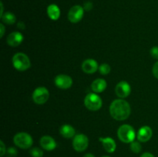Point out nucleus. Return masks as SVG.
<instances>
[{
	"label": "nucleus",
	"mask_w": 158,
	"mask_h": 157,
	"mask_svg": "<svg viewBox=\"0 0 158 157\" xmlns=\"http://www.w3.org/2000/svg\"><path fill=\"white\" fill-rule=\"evenodd\" d=\"M110 113L116 120H125L131 115V106L123 99H116L110 106Z\"/></svg>",
	"instance_id": "obj_1"
},
{
	"label": "nucleus",
	"mask_w": 158,
	"mask_h": 157,
	"mask_svg": "<svg viewBox=\"0 0 158 157\" xmlns=\"http://www.w3.org/2000/svg\"><path fill=\"white\" fill-rule=\"evenodd\" d=\"M117 135L119 139L125 143H131L134 141L136 137L134 128L127 124L122 125L117 130Z\"/></svg>",
	"instance_id": "obj_2"
},
{
	"label": "nucleus",
	"mask_w": 158,
	"mask_h": 157,
	"mask_svg": "<svg viewBox=\"0 0 158 157\" xmlns=\"http://www.w3.org/2000/svg\"><path fill=\"white\" fill-rule=\"evenodd\" d=\"M13 66L19 71H26L31 66L30 60L29 57L23 52H18L12 57Z\"/></svg>",
	"instance_id": "obj_3"
},
{
	"label": "nucleus",
	"mask_w": 158,
	"mask_h": 157,
	"mask_svg": "<svg viewBox=\"0 0 158 157\" xmlns=\"http://www.w3.org/2000/svg\"><path fill=\"white\" fill-rule=\"evenodd\" d=\"M13 142L15 146L23 149H29L33 143L32 136L27 132H19L15 134Z\"/></svg>",
	"instance_id": "obj_4"
},
{
	"label": "nucleus",
	"mask_w": 158,
	"mask_h": 157,
	"mask_svg": "<svg viewBox=\"0 0 158 157\" xmlns=\"http://www.w3.org/2000/svg\"><path fill=\"white\" fill-rule=\"evenodd\" d=\"M84 105L89 110L97 111L102 107V99L95 93H89L84 99Z\"/></svg>",
	"instance_id": "obj_5"
},
{
	"label": "nucleus",
	"mask_w": 158,
	"mask_h": 157,
	"mask_svg": "<svg viewBox=\"0 0 158 157\" xmlns=\"http://www.w3.org/2000/svg\"><path fill=\"white\" fill-rule=\"evenodd\" d=\"M89 145L88 137L84 134H77L73 140V147L77 152H83L86 150Z\"/></svg>",
	"instance_id": "obj_6"
},
{
	"label": "nucleus",
	"mask_w": 158,
	"mask_h": 157,
	"mask_svg": "<svg viewBox=\"0 0 158 157\" xmlns=\"http://www.w3.org/2000/svg\"><path fill=\"white\" fill-rule=\"evenodd\" d=\"M49 92L45 87H38L34 90L32 93V99L34 103L38 105H43L48 101Z\"/></svg>",
	"instance_id": "obj_7"
},
{
	"label": "nucleus",
	"mask_w": 158,
	"mask_h": 157,
	"mask_svg": "<svg viewBox=\"0 0 158 157\" xmlns=\"http://www.w3.org/2000/svg\"><path fill=\"white\" fill-rule=\"evenodd\" d=\"M84 15V9L82 6L77 5L69 9L68 12V19L72 23H77L83 18Z\"/></svg>",
	"instance_id": "obj_8"
},
{
	"label": "nucleus",
	"mask_w": 158,
	"mask_h": 157,
	"mask_svg": "<svg viewBox=\"0 0 158 157\" xmlns=\"http://www.w3.org/2000/svg\"><path fill=\"white\" fill-rule=\"evenodd\" d=\"M131 88L127 82L121 81L116 86L115 92L120 98L124 99L131 94Z\"/></svg>",
	"instance_id": "obj_9"
},
{
	"label": "nucleus",
	"mask_w": 158,
	"mask_h": 157,
	"mask_svg": "<svg viewBox=\"0 0 158 157\" xmlns=\"http://www.w3.org/2000/svg\"><path fill=\"white\" fill-rule=\"evenodd\" d=\"M55 84L58 88L62 89H67L73 85V79L67 75H58L55 78Z\"/></svg>",
	"instance_id": "obj_10"
},
{
	"label": "nucleus",
	"mask_w": 158,
	"mask_h": 157,
	"mask_svg": "<svg viewBox=\"0 0 158 157\" xmlns=\"http://www.w3.org/2000/svg\"><path fill=\"white\" fill-rule=\"evenodd\" d=\"M153 135V131L150 126H145L140 128L137 132V139L142 143L148 142L151 139Z\"/></svg>",
	"instance_id": "obj_11"
},
{
	"label": "nucleus",
	"mask_w": 158,
	"mask_h": 157,
	"mask_svg": "<svg viewBox=\"0 0 158 157\" xmlns=\"http://www.w3.org/2000/svg\"><path fill=\"white\" fill-rule=\"evenodd\" d=\"M99 69L98 63L96 60L93 58L86 59L82 64V69L84 72L87 74H93L97 71Z\"/></svg>",
	"instance_id": "obj_12"
},
{
	"label": "nucleus",
	"mask_w": 158,
	"mask_h": 157,
	"mask_svg": "<svg viewBox=\"0 0 158 157\" xmlns=\"http://www.w3.org/2000/svg\"><path fill=\"white\" fill-rule=\"evenodd\" d=\"M24 37L21 32H13L9 34L7 37V43L10 46L12 47H16L19 46L23 42Z\"/></svg>",
	"instance_id": "obj_13"
},
{
	"label": "nucleus",
	"mask_w": 158,
	"mask_h": 157,
	"mask_svg": "<svg viewBox=\"0 0 158 157\" xmlns=\"http://www.w3.org/2000/svg\"><path fill=\"white\" fill-rule=\"evenodd\" d=\"M40 146L46 151H52L56 147V143L52 137L44 135L40 139Z\"/></svg>",
	"instance_id": "obj_14"
},
{
	"label": "nucleus",
	"mask_w": 158,
	"mask_h": 157,
	"mask_svg": "<svg viewBox=\"0 0 158 157\" xmlns=\"http://www.w3.org/2000/svg\"><path fill=\"white\" fill-rule=\"evenodd\" d=\"M100 141L102 143L103 149L109 153H113L115 152L117 149V144L114 141V139L110 137H106V138H100Z\"/></svg>",
	"instance_id": "obj_15"
},
{
	"label": "nucleus",
	"mask_w": 158,
	"mask_h": 157,
	"mask_svg": "<svg viewBox=\"0 0 158 157\" xmlns=\"http://www.w3.org/2000/svg\"><path fill=\"white\" fill-rule=\"evenodd\" d=\"M91 88H92L93 91L97 93H100V92H103L106 88V82L103 78H97L93 82L92 85H91Z\"/></svg>",
	"instance_id": "obj_16"
},
{
	"label": "nucleus",
	"mask_w": 158,
	"mask_h": 157,
	"mask_svg": "<svg viewBox=\"0 0 158 157\" xmlns=\"http://www.w3.org/2000/svg\"><path fill=\"white\" fill-rule=\"evenodd\" d=\"M60 132L64 138L70 139L76 135V131L70 125H63L60 127Z\"/></svg>",
	"instance_id": "obj_17"
},
{
	"label": "nucleus",
	"mask_w": 158,
	"mask_h": 157,
	"mask_svg": "<svg viewBox=\"0 0 158 157\" xmlns=\"http://www.w3.org/2000/svg\"><path fill=\"white\" fill-rule=\"evenodd\" d=\"M47 14L52 20L59 19L60 16V9L56 5L51 4L47 7Z\"/></svg>",
	"instance_id": "obj_18"
},
{
	"label": "nucleus",
	"mask_w": 158,
	"mask_h": 157,
	"mask_svg": "<svg viewBox=\"0 0 158 157\" xmlns=\"http://www.w3.org/2000/svg\"><path fill=\"white\" fill-rule=\"evenodd\" d=\"M2 20L4 23L7 25H12L16 21V18H15V15H14L12 12H6L3 14L2 16L1 17Z\"/></svg>",
	"instance_id": "obj_19"
},
{
	"label": "nucleus",
	"mask_w": 158,
	"mask_h": 157,
	"mask_svg": "<svg viewBox=\"0 0 158 157\" xmlns=\"http://www.w3.org/2000/svg\"><path fill=\"white\" fill-rule=\"evenodd\" d=\"M130 148H131V150L134 153H139L142 150V146L139 142H132L131 143V147Z\"/></svg>",
	"instance_id": "obj_20"
},
{
	"label": "nucleus",
	"mask_w": 158,
	"mask_h": 157,
	"mask_svg": "<svg viewBox=\"0 0 158 157\" xmlns=\"http://www.w3.org/2000/svg\"><path fill=\"white\" fill-rule=\"evenodd\" d=\"M29 153L32 157H43V151L40 148L34 147L32 148L29 151Z\"/></svg>",
	"instance_id": "obj_21"
},
{
	"label": "nucleus",
	"mask_w": 158,
	"mask_h": 157,
	"mask_svg": "<svg viewBox=\"0 0 158 157\" xmlns=\"http://www.w3.org/2000/svg\"><path fill=\"white\" fill-rule=\"evenodd\" d=\"M99 70H100V72L102 75H107L110 72L111 68L110 65L106 64V63H103V64L100 65L99 66Z\"/></svg>",
	"instance_id": "obj_22"
},
{
	"label": "nucleus",
	"mask_w": 158,
	"mask_h": 157,
	"mask_svg": "<svg viewBox=\"0 0 158 157\" xmlns=\"http://www.w3.org/2000/svg\"><path fill=\"white\" fill-rule=\"evenodd\" d=\"M7 153L9 156L15 157L18 154V152H17V149L15 147H9L7 150Z\"/></svg>",
	"instance_id": "obj_23"
},
{
	"label": "nucleus",
	"mask_w": 158,
	"mask_h": 157,
	"mask_svg": "<svg viewBox=\"0 0 158 157\" xmlns=\"http://www.w3.org/2000/svg\"><path fill=\"white\" fill-rule=\"evenodd\" d=\"M151 55L155 59H158V46H154L151 49Z\"/></svg>",
	"instance_id": "obj_24"
},
{
	"label": "nucleus",
	"mask_w": 158,
	"mask_h": 157,
	"mask_svg": "<svg viewBox=\"0 0 158 157\" xmlns=\"http://www.w3.org/2000/svg\"><path fill=\"white\" fill-rule=\"evenodd\" d=\"M0 148H1V150H0V156H3L5 155V153L6 152V149L4 143L2 140L0 141Z\"/></svg>",
	"instance_id": "obj_25"
},
{
	"label": "nucleus",
	"mask_w": 158,
	"mask_h": 157,
	"mask_svg": "<svg viewBox=\"0 0 158 157\" xmlns=\"http://www.w3.org/2000/svg\"><path fill=\"white\" fill-rule=\"evenodd\" d=\"M152 72H153V75H154V77L158 78V61L154 65V66H153Z\"/></svg>",
	"instance_id": "obj_26"
},
{
	"label": "nucleus",
	"mask_w": 158,
	"mask_h": 157,
	"mask_svg": "<svg viewBox=\"0 0 158 157\" xmlns=\"http://www.w3.org/2000/svg\"><path fill=\"white\" fill-rule=\"evenodd\" d=\"M93 8V3L90 2H86L84 4V7H83V9H84V10L86 11H90L91 9H92Z\"/></svg>",
	"instance_id": "obj_27"
},
{
	"label": "nucleus",
	"mask_w": 158,
	"mask_h": 157,
	"mask_svg": "<svg viewBox=\"0 0 158 157\" xmlns=\"http://www.w3.org/2000/svg\"><path fill=\"white\" fill-rule=\"evenodd\" d=\"M140 157H155V156H154L152 153H151V152H143V153L140 155Z\"/></svg>",
	"instance_id": "obj_28"
},
{
	"label": "nucleus",
	"mask_w": 158,
	"mask_h": 157,
	"mask_svg": "<svg viewBox=\"0 0 158 157\" xmlns=\"http://www.w3.org/2000/svg\"><path fill=\"white\" fill-rule=\"evenodd\" d=\"M0 31H1V35H0V37H1V38H2L3 35H4V32H5V26H3L2 23V24H0Z\"/></svg>",
	"instance_id": "obj_29"
},
{
	"label": "nucleus",
	"mask_w": 158,
	"mask_h": 157,
	"mask_svg": "<svg viewBox=\"0 0 158 157\" xmlns=\"http://www.w3.org/2000/svg\"><path fill=\"white\" fill-rule=\"evenodd\" d=\"M17 26L21 29H24L25 27H26V26H25V24L23 22H19L18 24H17Z\"/></svg>",
	"instance_id": "obj_30"
},
{
	"label": "nucleus",
	"mask_w": 158,
	"mask_h": 157,
	"mask_svg": "<svg viewBox=\"0 0 158 157\" xmlns=\"http://www.w3.org/2000/svg\"><path fill=\"white\" fill-rule=\"evenodd\" d=\"M0 6H1V13H0V16H2L3 15V4H2V2H0ZM1 17H0V18H1Z\"/></svg>",
	"instance_id": "obj_31"
},
{
	"label": "nucleus",
	"mask_w": 158,
	"mask_h": 157,
	"mask_svg": "<svg viewBox=\"0 0 158 157\" xmlns=\"http://www.w3.org/2000/svg\"><path fill=\"white\" fill-rule=\"evenodd\" d=\"M83 157H95V156L91 153H86L83 155Z\"/></svg>",
	"instance_id": "obj_32"
},
{
	"label": "nucleus",
	"mask_w": 158,
	"mask_h": 157,
	"mask_svg": "<svg viewBox=\"0 0 158 157\" xmlns=\"http://www.w3.org/2000/svg\"><path fill=\"white\" fill-rule=\"evenodd\" d=\"M102 157H110V156H108V155H104V156H102Z\"/></svg>",
	"instance_id": "obj_33"
}]
</instances>
